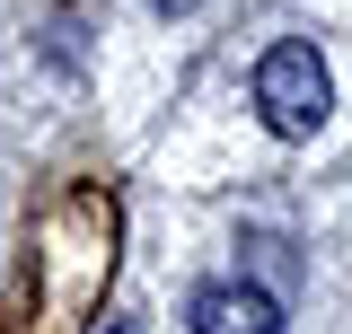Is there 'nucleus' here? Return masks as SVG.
<instances>
[{"label":"nucleus","mask_w":352,"mask_h":334,"mask_svg":"<svg viewBox=\"0 0 352 334\" xmlns=\"http://www.w3.org/2000/svg\"><path fill=\"white\" fill-rule=\"evenodd\" d=\"M326 106H335L326 53H317V44H300V36H282V44L256 62V115H264V132L308 141V132L326 124Z\"/></svg>","instance_id":"1"},{"label":"nucleus","mask_w":352,"mask_h":334,"mask_svg":"<svg viewBox=\"0 0 352 334\" xmlns=\"http://www.w3.org/2000/svg\"><path fill=\"white\" fill-rule=\"evenodd\" d=\"M159 9H176V0H159Z\"/></svg>","instance_id":"3"},{"label":"nucleus","mask_w":352,"mask_h":334,"mask_svg":"<svg viewBox=\"0 0 352 334\" xmlns=\"http://www.w3.org/2000/svg\"><path fill=\"white\" fill-rule=\"evenodd\" d=\"M185 334H282V299L264 282H203L194 308H185Z\"/></svg>","instance_id":"2"}]
</instances>
